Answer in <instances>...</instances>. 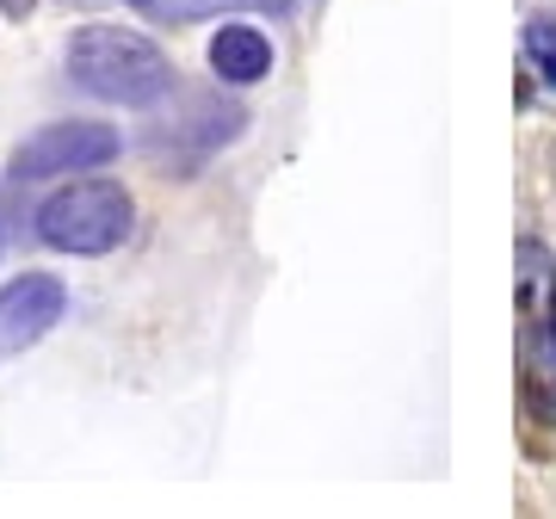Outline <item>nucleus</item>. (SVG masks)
<instances>
[{
  "label": "nucleus",
  "mask_w": 556,
  "mask_h": 519,
  "mask_svg": "<svg viewBox=\"0 0 556 519\" xmlns=\"http://www.w3.org/2000/svg\"><path fill=\"white\" fill-rule=\"evenodd\" d=\"M526 56L544 75V87H556V20H532L526 25Z\"/></svg>",
  "instance_id": "nucleus-7"
},
{
  "label": "nucleus",
  "mask_w": 556,
  "mask_h": 519,
  "mask_svg": "<svg viewBox=\"0 0 556 519\" xmlns=\"http://www.w3.org/2000/svg\"><path fill=\"white\" fill-rule=\"evenodd\" d=\"M130 217L137 204L118 180H68L62 192H50L38 211V236L56 248V254H112L130 241Z\"/></svg>",
  "instance_id": "nucleus-2"
},
{
  "label": "nucleus",
  "mask_w": 556,
  "mask_h": 519,
  "mask_svg": "<svg viewBox=\"0 0 556 519\" xmlns=\"http://www.w3.org/2000/svg\"><path fill=\"white\" fill-rule=\"evenodd\" d=\"M68 316V291L50 273H20V279L0 291V353H25L38 346L56 321Z\"/></svg>",
  "instance_id": "nucleus-4"
},
{
  "label": "nucleus",
  "mask_w": 556,
  "mask_h": 519,
  "mask_svg": "<svg viewBox=\"0 0 556 519\" xmlns=\"http://www.w3.org/2000/svg\"><path fill=\"white\" fill-rule=\"evenodd\" d=\"M68 80L105 105H155L174 93V62L130 25H80L68 38Z\"/></svg>",
  "instance_id": "nucleus-1"
},
{
  "label": "nucleus",
  "mask_w": 556,
  "mask_h": 519,
  "mask_svg": "<svg viewBox=\"0 0 556 519\" xmlns=\"http://www.w3.org/2000/svg\"><path fill=\"white\" fill-rule=\"evenodd\" d=\"M31 7H38V0H0V13H7V20H25Z\"/></svg>",
  "instance_id": "nucleus-9"
},
{
  "label": "nucleus",
  "mask_w": 556,
  "mask_h": 519,
  "mask_svg": "<svg viewBox=\"0 0 556 519\" xmlns=\"http://www.w3.org/2000/svg\"><path fill=\"white\" fill-rule=\"evenodd\" d=\"M519 328H526V353L556 340V266L544 241H519Z\"/></svg>",
  "instance_id": "nucleus-5"
},
{
  "label": "nucleus",
  "mask_w": 556,
  "mask_h": 519,
  "mask_svg": "<svg viewBox=\"0 0 556 519\" xmlns=\"http://www.w3.org/2000/svg\"><path fill=\"white\" fill-rule=\"evenodd\" d=\"M211 75L223 87H254L273 75V38L260 25H223L211 38Z\"/></svg>",
  "instance_id": "nucleus-6"
},
{
  "label": "nucleus",
  "mask_w": 556,
  "mask_h": 519,
  "mask_svg": "<svg viewBox=\"0 0 556 519\" xmlns=\"http://www.w3.org/2000/svg\"><path fill=\"white\" fill-rule=\"evenodd\" d=\"M118 155V130L100 118H62L43 124L38 137L20 142L13 155V180H56V174H80V167H105Z\"/></svg>",
  "instance_id": "nucleus-3"
},
{
  "label": "nucleus",
  "mask_w": 556,
  "mask_h": 519,
  "mask_svg": "<svg viewBox=\"0 0 556 519\" xmlns=\"http://www.w3.org/2000/svg\"><path fill=\"white\" fill-rule=\"evenodd\" d=\"M532 408H538L544 420H556V365H551V378H544V383L532 390Z\"/></svg>",
  "instance_id": "nucleus-8"
},
{
  "label": "nucleus",
  "mask_w": 556,
  "mask_h": 519,
  "mask_svg": "<svg viewBox=\"0 0 556 519\" xmlns=\"http://www.w3.org/2000/svg\"><path fill=\"white\" fill-rule=\"evenodd\" d=\"M260 7H273V13H285V7H291V0H260Z\"/></svg>",
  "instance_id": "nucleus-10"
}]
</instances>
